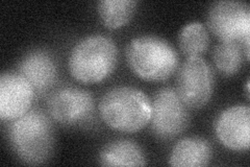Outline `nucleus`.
I'll use <instances>...</instances> for the list:
<instances>
[{
	"label": "nucleus",
	"mask_w": 250,
	"mask_h": 167,
	"mask_svg": "<svg viewBox=\"0 0 250 167\" xmlns=\"http://www.w3.org/2000/svg\"><path fill=\"white\" fill-rule=\"evenodd\" d=\"M9 138L16 156L28 165H40L49 160L56 142L52 122L40 110H30L15 119Z\"/></svg>",
	"instance_id": "1"
},
{
	"label": "nucleus",
	"mask_w": 250,
	"mask_h": 167,
	"mask_svg": "<svg viewBox=\"0 0 250 167\" xmlns=\"http://www.w3.org/2000/svg\"><path fill=\"white\" fill-rule=\"evenodd\" d=\"M103 120L112 129L132 133L149 123L152 113L151 100L134 87L118 86L105 92L99 103Z\"/></svg>",
	"instance_id": "2"
},
{
	"label": "nucleus",
	"mask_w": 250,
	"mask_h": 167,
	"mask_svg": "<svg viewBox=\"0 0 250 167\" xmlns=\"http://www.w3.org/2000/svg\"><path fill=\"white\" fill-rule=\"evenodd\" d=\"M126 58L131 70L141 78L162 82L178 67V53L167 40L153 35L136 37L128 43Z\"/></svg>",
	"instance_id": "3"
},
{
	"label": "nucleus",
	"mask_w": 250,
	"mask_h": 167,
	"mask_svg": "<svg viewBox=\"0 0 250 167\" xmlns=\"http://www.w3.org/2000/svg\"><path fill=\"white\" fill-rule=\"evenodd\" d=\"M118 61V49L111 38L91 35L73 47L69 57V70L78 82L94 84L113 72Z\"/></svg>",
	"instance_id": "4"
},
{
	"label": "nucleus",
	"mask_w": 250,
	"mask_h": 167,
	"mask_svg": "<svg viewBox=\"0 0 250 167\" xmlns=\"http://www.w3.org/2000/svg\"><path fill=\"white\" fill-rule=\"evenodd\" d=\"M209 30L223 42H242L249 58L250 6L243 1L222 0L209 6L207 17Z\"/></svg>",
	"instance_id": "5"
},
{
	"label": "nucleus",
	"mask_w": 250,
	"mask_h": 167,
	"mask_svg": "<svg viewBox=\"0 0 250 167\" xmlns=\"http://www.w3.org/2000/svg\"><path fill=\"white\" fill-rule=\"evenodd\" d=\"M175 90L188 108L205 107L214 91V74L208 63L201 57L188 58L178 69Z\"/></svg>",
	"instance_id": "6"
},
{
	"label": "nucleus",
	"mask_w": 250,
	"mask_h": 167,
	"mask_svg": "<svg viewBox=\"0 0 250 167\" xmlns=\"http://www.w3.org/2000/svg\"><path fill=\"white\" fill-rule=\"evenodd\" d=\"M151 106V128L158 138L164 140L174 138L189 125L188 107L174 88L165 87L159 90L154 95Z\"/></svg>",
	"instance_id": "7"
},
{
	"label": "nucleus",
	"mask_w": 250,
	"mask_h": 167,
	"mask_svg": "<svg viewBox=\"0 0 250 167\" xmlns=\"http://www.w3.org/2000/svg\"><path fill=\"white\" fill-rule=\"evenodd\" d=\"M47 106L54 120L72 125L91 117L94 112V98L88 91L68 87L54 92Z\"/></svg>",
	"instance_id": "8"
},
{
	"label": "nucleus",
	"mask_w": 250,
	"mask_h": 167,
	"mask_svg": "<svg viewBox=\"0 0 250 167\" xmlns=\"http://www.w3.org/2000/svg\"><path fill=\"white\" fill-rule=\"evenodd\" d=\"M35 89L20 73L3 72L0 76V118L14 121L29 111Z\"/></svg>",
	"instance_id": "9"
},
{
	"label": "nucleus",
	"mask_w": 250,
	"mask_h": 167,
	"mask_svg": "<svg viewBox=\"0 0 250 167\" xmlns=\"http://www.w3.org/2000/svg\"><path fill=\"white\" fill-rule=\"evenodd\" d=\"M218 139L236 152L248 150L250 144V109L237 105L224 110L215 124Z\"/></svg>",
	"instance_id": "10"
},
{
	"label": "nucleus",
	"mask_w": 250,
	"mask_h": 167,
	"mask_svg": "<svg viewBox=\"0 0 250 167\" xmlns=\"http://www.w3.org/2000/svg\"><path fill=\"white\" fill-rule=\"evenodd\" d=\"M19 73L37 91H45L57 77V67L51 55L45 50H33L19 64Z\"/></svg>",
	"instance_id": "11"
},
{
	"label": "nucleus",
	"mask_w": 250,
	"mask_h": 167,
	"mask_svg": "<svg viewBox=\"0 0 250 167\" xmlns=\"http://www.w3.org/2000/svg\"><path fill=\"white\" fill-rule=\"evenodd\" d=\"M212 146L206 139L187 137L179 140L172 149L169 164L178 167H201L212 159Z\"/></svg>",
	"instance_id": "12"
},
{
	"label": "nucleus",
	"mask_w": 250,
	"mask_h": 167,
	"mask_svg": "<svg viewBox=\"0 0 250 167\" xmlns=\"http://www.w3.org/2000/svg\"><path fill=\"white\" fill-rule=\"evenodd\" d=\"M103 166H144L146 158L136 142L118 139L107 143L99 154Z\"/></svg>",
	"instance_id": "13"
},
{
	"label": "nucleus",
	"mask_w": 250,
	"mask_h": 167,
	"mask_svg": "<svg viewBox=\"0 0 250 167\" xmlns=\"http://www.w3.org/2000/svg\"><path fill=\"white\" fill-rule=\"evenodd\" d=\"M137 5L135 0H103L97 3V11L105 26L118 28L132 18Z\"/></svg>",
	"instance_id": "14"
},
{
	"label": "nucleus",
	"mask_w": 250,
	"mask_h": 167,
	"mask_svg": "<svg viewBox=\"0 0 250 167\" xmlns=\"http://www.w3.org/2000/svg\"><path fill=\"white\" fill-rule=\"evenodd\" d=\"M178 43L188 58L200 57L208 50L209 45L207 26L198 21L187 23L179 33Z\"/></svg>",
	"instance_id": "15"
},
{
	"label": "nucleus",
	"mask_w": 250,
	"mask_h": 167,
	"mask_svg": "<svg viewBox=\"0 0 250 167\" xmlns=\"http://www.w3.org/2000/svg\"><path fill=\"white\" fill-rule=\"evenodd\" d=\"M213 61L216 68L223 75L236 74L243 64V45L237 42L221 41L213 50Z\"/></svg>",
	"instance_id": "16"
}]
</instances>
